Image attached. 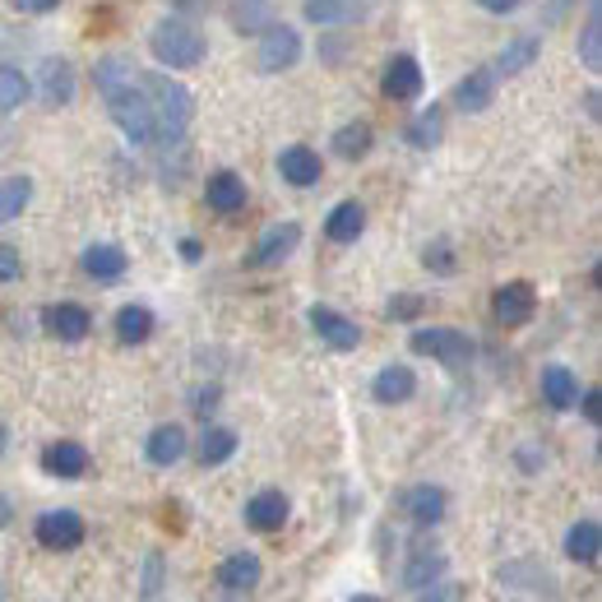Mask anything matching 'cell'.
<instances>
[{
	"label": "cell",
	"mask_w": 602,
	"mask_h": 602,
	"mask_svg": "<svg viewBox=\"0 0 602 602\" xmlns=\"http://www.w3.org/2000/svg\"><path fill=\"white\" fill-rule=\"evenodd\" d=\"M371 126L367 120H353V126H343V130H334V153L338 158H348V163H357V158H367L371 153Z\"/></svg>",
	"instance_id": "obj_29"
},
{
	"label": "cell",
	"mask_w": 602,
	"mask_h": 602,
	"mask_svg": "<svg viewBox=\"0 0 602 602\" xmlns=\"http://www.w3.org/2000/svg\"><path fill=\"white\" fill-rule=\"evenodd\" d=\"M214 408H218V389H214V385L200 389V394H195V412H214Z\"/></svg>",
	"instance_id": "obj_43"
},
{
	"label": "cell",
	"mask_w": 602,
	"mask_h": 602,
	"mask_svg": "<svg viewBox=\"0 0 602 602\" xmlns=\"http://www.w3.org/2000/svg\"><path fill=\"white\" fill-rule=\"evenodd\" d=\"M246 524L255 533H279L287 524V496L283 491H260L246 501Z\"/></svg>",
	"instance_id": "obj_19"
},
{
	"label": "cell",
	"mask_w": 602,
	"mask_h": 602,
	"mask_svg": "<svg viewBox=\"0 0 602 602\" xmlns=\"http://www.w3.org/2000/svg\"><path fill=\"white\" fill-rule=\"evenodd\" d=\"M144 93L153 107V149H171L185 140V126L195 116V98L185 84H177L171 75H149L144 71Z\"/></svg>",
	"instance_id": "obj_2"
},
{
	"label": "cell",
	"mask_w": 602,
	"mask_h": 602,
	"mask_svg": "<svg viewBox=\"0 0 602 602\" xmlns=\"http://www.w3.org/2000/svg\"><path fill=\"white\" fill-rule=\"evenodd\" d=\"M426 269L432 273H454V255H450V241H436V246H426Z\"/></svg>",
	"instance_id": "obj_36"
},
{
	"label": "cell",
	"mask_w": 602,
	"mask_h": 602,
	"mask_svg": "<svg viewBox=\"0 0 602 602\" xmlns=\"http://www.w3.org/2000/svg\"><path fill=\"white\" fill-rule=\"evenodd\" d=\"M371 394H375V404H408L412 394H418V375L408 367H385L371 381Z\"/></svg>",
	"instance_id": "obj_22"
},
{
	"label": "cell",
	"mask_w": 602,
	"mask_h": 602,
	"mask_svg": "<svg viewBox=\"0 0 602 602\" xmlns=\"http://www.w3.org/2000/svg\"><path fill=\"white\" fill-rule=\"evenodd\" d=\"M445 505H450V496H445L440 487H432V482H422V487H408L404 501H399V510L418 528H436L445 520Z\"/></svg>",
	"instance_id": "obj_9"
},
{
	"label": "cell",
	"mask_w": 602,
	"mask_h": 602,
	"mask_svg": "<svg viewBox=\"0 0 602 602\" xmlns=\"http://www.w3.org/2000/svg\"><path fill=\"white\" fill-rule=\"evenodd\" d=\"M14 10H24V14H47V10H56L61 0H10Z\"/></svg>",
	"instance_id": "obj_42"
},
{
	"label": "cell",
	"mask_w": 602,
	"mask_h": 602,
	"mask_svg": "<svg viewBox=\"0 0 602 602\" xmlns=\"http://www.w3.org/2000/svg\"><path fill=\"white\" fill-rule=\"evenodd\" d=\"M149 51L171 71H191L204 61V33L191 20H163L149 33Z\"/></svg>",
	"instance_id": "obj_3"
},
{
	"label": "cell",
	"mask_w": 602,
	"mask_h": 602,
	"mask_svg": "<svg viewBox=\"0 0 602 602\" xmlns=\"http://www.w3.org/2000/svg\"><path fill=\"white\" fill-rule=\"evenodd\" d=\"M232 454H236L232 426H204V436H200V463L204 469H218V463H228Z\"/></svg>",
	"instance_id": "obj_26"
},
{
	"label": "cell",
	"mask_w": 602,
	"mask_h": 602,
	"mask_svg": "<svg viewBox=\"0 0 602 602\" xmlns=\"http://www.w3.org/2000/svg\"><path fill=\"white\" fill-rule=\"evenodd\" d=\"M42 324H47V330L56 334L61 343H79V338H89L93 316L84 311V306H75V302H61V306H47Z\"/></svg>",
	"instance_id": "obj_14"
},
{
	"label": "cell",
	"mask_w": 602,
	"mask_h": 602,
	"mask_svg": "<svg viewBox=\"0 0 602 602\" xmlns=\"http://www.w3.org/2000/svg\"><path fill=\"white\" fill-rule=\"evenodd\" d=\"M204 200H209V209H218V214H241L246 209V181H241L236 171H214L209 185H204Z\"/></svg>",
	"instance_id": "obj_20"
},
{
	"label": "cell",
	"mask_w": 602,
	"mask_h": 602,
	"mask_svg": "<svg viewBox=\"0 0 602 602\" xmlns=\"http://www.w3.org/2000/svg\"><path fill=\"white\" fill-rule=\"evenodd\" d=\"M579 61L598 71L602 65V20H598V5L589 10V24H584V38H579Z\"/></svg>",
	"instance_id": "obj_35"
},
{
	"label": "cell",
	"mask_w": 602,
	"mask_h": 602,
	"mask_svg": "<svg viewBox=\"0 0 602 602\" xmlns=\"http://www.w3.org/2000/svg\"><path fill=\"white\" fill-rule=\"evenodd\" d=\"M24 273V260H20V251L14 246H5V241H0V283H14Z\"/></svg>",
	"instance_id": "obj_38"
},
{
	"label": "cell",
	"mask_w": 602,
	"mask_h": 602,
	"mask_svg": "<svg viewBox=\"0 0 602 602\" xmlns=\"http://www.w3.org/2000/svg\"><path fill=\"white\" fill-rule=\"evenodd\" d=\"M381 89H385L389 102H412V98L422 93V65L412 61V56H394L385 79H381Z\"/></svg>",
	"instance_id": "obj_17"
},
{
	"label": "cell",
	"mask_w": 602,
	"mask_h": 602,
	"mask_svg": "<svg viewBox=\"0 0 602 602\" xmlns=\"http://www.w3.org/2000/svg\"><path fill=\"white\" fill-rule=\"evenodd\" d=\"M445 552L440 547H412L408 552V561H404V589H412V593H422V589H432V584H440L445 579Z\"/></svg>",
	"instance_id": "obj_8"
},
{
	"label": "cell",
	"mask_w": 602,
	"mask_h": 602,
	"mask_svg": "<svg viewBox=\"0 0 602 602\" xmlns=\"http://www.w3.org/2000/svg\"><path fill=\"white\" fill-rule=\"evenodd\" d=\"M260 71H292V65L302 61V38H297V28H287V24H273L265 28V38H260Z\"/></svg>",
	"instance_id": "obj_5"
},
{
	"label": "cell",
	"mask_w": 602,
	"mask_h": 602,
	"mask_svg": "<svg viewBox=\"0 0 602 602\" xmlns=\"http://www.w3.org/2000/svg\"><path fill=\"white\" fill-rule=\"evenodd\" d=\"M533 311H538V292H533L528 283H505V287H496V297H491L496 324L514 330V324H528Z\"/></svg>",
	"instance_id": "obj_7"
},
{
	"label": "cell",
	"mask_w": 602,
	"mask_h": 602,
	"mask_svg": "<svg viewBox=\"0 0 602 602\" xmlns=\"http://www.w3.org/2000/svg\"><path fill=\"white\" fill-rule=\"evenodd\" d=\"M408 348L422 353V357H436L445 367H463V361L473 357V338L459 334V330H412Z\"/></svg>",
	"instance_id": "obj_4"
},
{
	"label": "cell",
	"mask_w": 602,
	"mask_h": 602,
	"mask_svg": "<svg viewBox=\"0 0 602 602\" xmlns=\"http://www.w3.org/2000/svg\"><path fill=\"white\" fill-rule=\"evenodd\" d=\"M579 404H584V418L598 426L602 422V394L598 389H579Z\"/></svg>",
	"instance_id": "obj_40"
},
{
	"label": "cell",
	"mask_w": 602,
	"mask_h": 602,
	"mask_svg": "<svg viewBox=\"0 0 602 602\" xmlns=\"http://www.w3.org/2000/svg\"><path fill=\"white\" fill-rule=\"evenodd\" d=\"M93 84H98L102 102H107L112 120L126 130V140L140 149H153V107L144 93V71H135L126 56H102L93 71Z\"/></svg>",
	"instance_id": "obj_1"
},
{
	"label": "cell",
	"mask_w": 602,
	"mask_h": 602,
	"mask_svg": "<svg viewBox=\"0 0 602 602\" xmlns=\"http://www.w3.org/2000/svg\"><path fill=\"white\" fill-rule=\"evenodd\" d=\"M491 98H496V75L491 71H473L469 79H459V89H454V102L463 112H487Z\"/></svg>",
	"instance_id": "obj_24"
},
{
	"label": "cell",
	"mask_w": 602,
	"mask_h": 602,
	"mask_svg": "<svg viewBox=\"0 0 602 602\" xmlns=\"http://www.w3.org/2000/svg\"><path fill=\"white\" fill-rule=\"evenodd\" d=\"M10 520H14V505H10V496L0 491V528H10Z\"/></svg>",
	"instance_id": "obj_45"
},
{
	"label": "cell",
	"mask_w": 602,
	"mask_h": 602,
	"mask_svg": "<svg viewBox=\"0 0 602 602\" xmlns=\"http://www.w3.org/2000/svg\"><path fill=\"white\" fill-rule=\"evenodd\" d=\"M487 14H510V10H520V0H477Z\"/></svg>",
	"instance_id": "obj_44"
},
{
	"label": "cell",
	"mask_w": 602,
	"mask_h": 602,
	"mask_svg": "<svg viewBox=\"0 0 602 602\" xmlns=\"http://www.w3.org/2000/svg\"><path fill=\"white\" fill-rule=\"evenodd\" d=\"M33 533H38V542L47 547V552H75V547L84 542V520L75 510H47Z\"/></svg>",
	"instance_id": "obj_6"
},
{
	"label": "cell",
	"mask_w": 602,
	"mask_h": 602,
	"mask_svg": "<svg viewBox=\"0 0 602 602\" xmlns=\"http://www.w3.org/2000/svg\"><path fill=\"white\" fill-rule=\"evenodd\" d=\"M158 589H163V556L158 552H153L149 556V565H144V602H153V598H158Z\"/></svg>",
	"instance_id": "obj_37"
},
{
	"label": "cell",
	"mask_w": 602,
	"mask_h": 602,
	"mask_svg": "<svg viewBox=\"0 0 602 602\" xmlns=\"http://www.w3.org/2000/svg\"><path fill=\"white\" fill-rule=\"evenodd\" d=\"M542 399L552 404L556 412L575 408V404H579V375H575L571 367H547V371H542Z\"/></svg>",
	"instance_id": "obj_23"
},
{
	"label": "cell",
	"mask_w": 602,
	"mask_h": 602,
	"mask_svg": "<svg viewBox=\"0 0 602 602\" xmlns=\"http://www.w3.org/2000/svg\"><path fill=\"white\" fill-rule=\"evenodd\" d=\"M33 200V181L28 177H5L0 181V222H14Z\"/></svg>",
	"instance_id": "obj_30"
},
{
	"label": "cell",
	"mask_w": 602,
	"mask_h": 602,
	"mask_svg": "<svg viewBox=\"0 0 602 602\" xmlns=\"http://www.w3.org/2000/svg\"><path fill=\"white\" fill-rule=\"evenodd\" d=\"M5 445H10V432H5V422H0V454H5Z\"/></svg>",
	"instance_id": "obj_47"
},
{
	"label": "cell",
	"mask_w": 602,
	"mask_h": 602,
	"mask_svg": "<svg viewBox=\"0 0 602 602\" xmlns=\"http://www.w3.org/2000/svg\"><path fill=\"white\" fill-rule=\"evenodd\" d=\"M279 171H283V181L287 185H297V191H306V185H316L320 181V153L316 149H306V144H292L279 153Z\"/></svg>",
	"instance_id": "obj_16"
},
{
	"label": "cell",
	"mask_w": 602,
	"mask_h": 602,
	"mask_svg": "<svg viewBox=\"0 0 602 602\" xmlns=\"http://www.w3.org/2000/svg\"><path fill=\"white\" fill-rule=\"evenodd\" d=\"M42 93H47V102H51V107H61V102H71V98H75V71H71V65L51 56V61L42 65Z\"/></svg>",
	"instance_id": "obj_28"
},
{
	"label": "cell",
	"mask_w": 602,
	"mask_h": 602,
	"mask_svg": "<svg viewBox=\"0 0 602 602\" xmlns=\"http://www.w3.org/2000/svg\"><path fill=\"white\" fill-rule=\"evenodd\" d=\"M28 79L14 71V65H0V116L14 112V107H24V98H28Z\"/></svg>",
	"instance_id": "obj_32"
},
{
	"label": "cell",
	"mask_w": 602,
	"mask_h": 602,
	"mask_svg": "<svg viewBox=\"0 0 602 602\" xmlns=\"http://www.w3.org/2000/svg\"><path fill=\"white\" fill-rule=\"evenodd\" d=\"M311 330L330 343L334 353H353L357 343H361V330L348 320V316H338L334 306H311Z\"/></svg>",
	"instance_id": "obj_10"
},
{
	"label": "cell",
	"mask_w": 602,
	"mask_h": 602,
	"mask_svg": "<svg viewBox=\"0 0 602 602\" xmlns=\"http://www.w3.org/2000/svg\"><path fill=\"white\" fill-rule=\"evenodd\" d=\"M297 241H302V228L297 222H273V228L260 236V246H255L251 260L260 265V269H273V265H283L292 251H297Z\"/></svg>",
	"instance_id": "obj_12"
},
{
	"label": "cell",
	"mask_w": 602,
	"mask_h": 602,
	"mask_svg": "<svg viewBox=\"0 0 602 602\" xmlns=\"http://www.w3.org/2000/svg\"><path fill=\"white\" fill-rule=\"evenodd\" d=\"M367 232V209H361L357 200H343L334 204V214L324 218V236L338 241V246H353V241Z\"/></svg>",
	"instance_id": "obj_21"
},
{
	"label": "cell",
	"mask_w": 602,
	"mask_h": 602,
	"mask_svg": "<svg viewBox=\"0 0 602 602\" xmlns=\"http://www.w3.org/2000/svg\"><path fill=\"white\" fill-rule=\"evenodd\" d=\"M422 297H408V292H404V297H394L389 302V320H418L422 316Z\"/></svg>",
	"instance_id": "obj_39"
},
{
	"label": "cell",
	"mask_w": 602,
	"mask_h": 602,
	"mask_svg": "<svg viewBox=\"0 0 602 602\" xmlns=\"http://www.w3.org/2000/svg\"><path fill=\"white\" fill-rule=\"evenodd\" d=\"M265 579V565L255 552H236L218 565V589H228V593H241V589H255V584Z\"/></svg>",
	"instance_id": "obj_18"
},
{
	"label": "cell",
	"mask_w": 602,
	"mask_h": 602,
	"mask_svg": "<svg viewBox=\"0 0 602 602\" xmlns=\"http://www.w3.org/2000/svg\"><path fill=\"white\" fill-rule=\"evenodd\" d=\"M463 593L454 589V584H432V589H422V602H459Z\"/></svg>",
	"instance_id": "obj_41"
},
{
	"label": "cell",
	"mask_w": 602,
	"mask_h": 602,
	"mask_svg": "<svg viewBox=\"0 0 602 602\" xmlns=\"http://www.w3.org/2000/svg\"><path fill=\"white\" fill-rule=\"evenodd\" d=\"M181 255L195 265V260H200V241H195V236H185V241H181Z\"/></svg>",
	"instance_id": "obj_46"
},
{
	"label": "cell",
	"mask_w": 602,
	"mask_h": 602,
	"mask_svg": "<svg viewBox=\"0 0 602 602\" xmlns=\"http://www.w3.org/2000/svg\"><path fill=\"white\" fill-rule=\"evenodd\" d=\"M149 334H153V311L149 306H120L116 311V338L120 343H149Z\"/></svg>",
	"instance_id": "obj_27"
},
{
	"label": "cell",
	"mask_w": 602,
	"mask_h": 602,
	"mask_svg": "<svg viewBox=\"0 0 602 602\" xmlns=\"http://www.w3.org/2000/svg\"><path fill=\"white\" fill-rule=\"evenodd\" d=\"M306 20H316V24H348V20H357V5H353V0H311V5H306Z\"/></svg>",
	"instance_id": "obj_34"
},
{
	"label": "cell",
	"mask_w": 602,
	"mask_h": 602,
	"mask_svg": "<svg viewBox=\"0 0 602 602\" xmlns=\"http://www.w3.org/2000/svg\"><path fill=\"white\" fill-rule=\"evenodd\" d=\"M79 265H84V273H89L93 283H116L120 273L130 269L126 251H120V246H112V241H98V246H89V251L79 255Z\"/></svg>",
	"instance_id": "obj_13"
},
{
	"label": "cell",
	"mask_w": 602,
	"mask_h": 602,
	"mask_svg": "<svg viewBox=\"0 0 602 602\" xmlns=\"http://www.w3.org/2000/svg\"><path fill=\"white\" fill-rule=\"evenodd\" d=\"M533 56H538V38H520V42H510L501 51L496 71H501V75H520V71H528V65H533Z\"/></svg>",
	"instance_id": "obj_33"
},
{
	"label": "cell",
	"mask_w": 602,
	"mask_h": 602,
	"mask_svg": "<svg viewBox=\"0 0 602 602\" xmlns=\"http://www.w3.org/2000/svg\"><path fill=\"white\" fill-rule=\"evenodd\" d=\"M348 602H381V598H371V593H357V598H348Z\"/></svg>",
	"instance_id": "obj_48"
},
{
	"label": "cell",
	"mask_w": 602,
	"mask_h": 602,
	"mask_svg": "<svg viewBox=\"0 0 602 602\" xmlns=\"http://www.w3.org/2000/svg\"><path fill=\"white\" fill-rule=\"evenodd\" d=\"M440 130H445V112H440V107H426V112L408 126V144H412V149H436V144H440Z\"/></svg>",
	"instance_id": "obj_31"
},
{
	"label": "cell",
	"mask_w": 602,
	"mask_h": 602,
	"mask_svg": "<svg viewBox=\"0 0 602 602\" xmlns=\"http://www.w3.org/2000/svg\"><path fill=\"white\" fill-rule=\"evenodd\" d=\"M602 552V528L598 520H579L571 533H565V556L579 561V565H593Z\"/></svg>",
	"instance_id": "obj_25"
},
{
	"label": "cell",
	"mask_w": 602,
	"mask_h": 602,
	"mask_svg": "<svg viewBox=\"0 0 602 602\" xmlns=\"http://www.w3.org/2000/svg\"><path fill=\"white\" fill-rule=\"evenodd\" d=\"M185 450H191V440H185V426H177V422L153 426V432H149V445H144L149 463H158V469H171V463H181Z\"/></svg>",
	"instance_id": "obj_11"
},
{
	"label": "cell",
	"mask_w": 602,
	"mask_h": 602,
	"mask_svg": "<svg viewBox=\"0 0 602 602\" xmlns=\"http://www.w3.org/2000/svg\"><path fill=\"white\" fill-rule=\"evenodd\" d=\"M42 469L51 477H61V482H75V477L89 473V450H84L79 440H56V445H47Z\"/></svg>",
	"instance_id": "obj_15"
}]
</instances>
